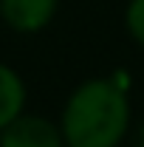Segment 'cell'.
<instances>
[{
    "label": "cell",
    "instance_id": "1",
    "mask_svg": "<svg viewBox=\"0 0 144 147\" xmlns=\"http://www.w3.org/2000/svg\"><path fill=\"white\" fill-rule=\"evenodd\" d=\"M130 127V99L116 79H88L68 96L59 130L65 147H119Z\"/></svg>",
    "mask_w": 144,
    "mask_h": 147
},
{
    "label": "cell",
    "instance_id": "2",
    "mask_svg": "<svg viewBox=\"0 0 144 147\" xmlns=\"http://www.w3.org/2000/svg\"><path fill=\"white\" fill-rule=\"evenodd\" d=\"M0 147H65V139L51 119L20 113L0 130Z\"/></svg>",
    "mask_w": 144,
    "mask_h": 147
},
{
    "label": "cell",
    "instance_id": "3",
    "mask_svg": "<svg viewBox=\"0 0 144 147\" xmlns=\"http://www.w3.org/2000/svg\"><path fill=\"white\" fill-rule=\"evenodd\" d=\"M57 6L59 0H0V14L14 31L34 34L54 20Z\"/></svg>",
    "mask_w": 144,
    "mask_h": 147
},
{
    "label": "cell",
    "instance_id": "4",
    "mask_svg": "<svg viewBox=\"0 0 144 147\" xmlns=\"http://www.w3.org/2000/svg\"><path fill=\"white\" fill-rule=\"evenodd\" d=\"M26 108V85L20 74L0 62V130L14 122Z\"/></svg>",
    "mask_w": 144,
    "mask_h": 147
},
{
    "label": "cell",
    "instance_id": "5",
    "mask_svg": "<svg viewBox=\"0 0 144 147\" xmlns=\"http://www.w3.org/2000/svg\"><path fill=\"white\" fill-rule=\"evenodd\" d=\"M124 26H127V34L144 48V0H130V3H127Z\"/></svg>",
    "mask_w": 144,
    "mask_h": 147
},
{
    "label": "cell",
    "instance_id": "6",
    "mask_svg": "<svg viewBox=\"0 0 144 147\" xmlns=\"http://www.w3.org/2000/svg\"><path fill=\"white\" fill-rule=\"evenodd\" d=\"M136 147H144V144H141V142H139V144H136Z\"/></svg>",
    "mask_w": 144,
    "mask_h": 147
}]
</instances>
